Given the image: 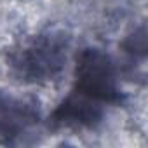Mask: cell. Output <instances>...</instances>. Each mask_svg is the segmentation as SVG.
I'll list each match as a JSON object with an SVG mask.
<instances>
[{"label": "cell", "mask_w": 148, "mask_h": 148, "mask_svg": "<svg viewBox=\"0 0 148 148\" xmlns=\"http://www.w3.org/2000/svg\"><path fill=\"white\" fill-rule=\"evenodd\" d=\"M70 92L101 106L120 105L124 92L119 87L117 66L112 56L98 47L82 49L75 59L73 89Z\"/></svg>", "instance_id": "2"}, {"label": "cell", "mask_w": 148, "mask_h": 148, "mask_svg": "<svg viewBox=\"0 0 148 148\" xmlns=\"http://www.w3.org/2000/svg\"><path fill=\"white\" fill-rule=\"evenodd\" d=\"M42 108L33 96H18L0 89V145L18 146L28 143L35 129L40 125Z\"/></svg>", "instance_id": "3"}, {"label": "cell", "mask_w": 148, "mask_h": 148, "mask_svg": "<svg viewBox=\"0 0 148 148\" xmlns=\"http://www.w3.org/2000/svg\"><path fill=\"white\" fill-rule=\"evenodd\" d=\"M70 38L59 30L37 33L9 52L14 77L25 84H49L56 80L68 59Z\"/></svg>", "instance_id": "1"}, {"label": "cell", "mask_w": 148, "mask_h": 148, "mask_svg": "<svg viewBox=\"0 0 148 148\" xmlns=\"http://www.w3.org/2000/svg\"><path fill=\"white\" fill-rule=\"evenodd\" d=\"M105 119V106L91 103L70 92L49 115V124L56 129L86 131L96 129Z\"/></svg>", "instance_id": "4"}, {"label": "cell", "mask_w": 148, "mask_h": 148, "mask_svg": "<svg viewBox=\"0 0 148 148\" xmlns=\"http://www.w3.org/2000/svg\"><path fill=\"white\" fill-rule=\"evenodd\" d=\"M122 51L124 54L129 56V59L134 61H145L146 58V32L145 25H139L136 30H132L122 42Z\"/></svg>", "instance_id": "5"}]
</instances>
